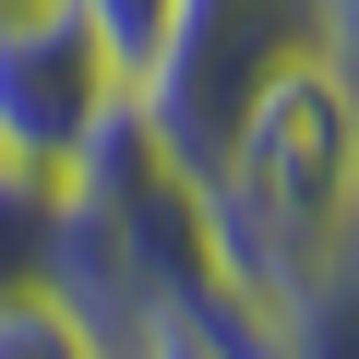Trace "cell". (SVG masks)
I'll return each instance as SVG.
<instances>
[{"label": "cell", "instance_id": "obj_4", "mask_svg": "<svg viewBox=\"0 0 359 359\" xmlns=\"http://www.w3.org/2000/svg\"><path fill=\"white\" fill-rule=\"evenodd\" d=\"M264 335H276V359H359V228L264 311Z\"/></svg>", "mask_w": 359, "mask_h": 359}, {"label": "cell", "instance_id": "obj_1", "mask_svg": "<svg viewBox=\"0 0 359 359\" xmlns=\"http://www.w3.org/2000/svg\"><path fill=\"white\" fill-rule=\"evenodd\" d=\"M204 228H216V264L252 311H276L359 228V84L335 48L287 60L252 96V120L228 132V156L204 180Z\"/></svg>", "mask_w": 359, "mask_h": 359}, {"label": "cell", "instance_id": "obj_2", "mask_svg": "<svg viewBox=\"0 0 359 359\" xmlns=\"http://www.w3.org/2000/svg\"><path fill=\"white\" fill-rule=\"evenodd\" d=\"M311 48H335V0H180L168 36H156V60L132 72V120L204 192L216 156H228V132L252 120V96L287 60H311Z\"/></svg>", "mask_w": 359, "mask_h": 359}, {"label": "cell", "instance_id": "obj_6", "mask_svg": "<svg viewBox=\"0 0 359 359\" xmlns=\"http://www.w3.org/2000/svg\"><path fill=\"white\" fill-rule=\"evenodd\" d=\"M0 13H36V0H0Z\"/></svg>", "mask_w": 359, "mask_h": 359}, {"label": "cell", "instance_id": "obj_5", "mask_svg": "<svg viewBox=\"0 0 359 359\" xmlns=\"http://www.w3.org/2000/svg\"><path fill=\"white\" fill-rule=\"evenodd\" d=\"M72 13H84V25L108 36V60H120V72H144V60H156V36H168V13H180V0H72Z\"/></svg>", "mask_w": 359, "mask_h": 359}, {"label": "cell", "instance_id": "obj_3", "mask_svg": "<svg viewBox=\"0 0 359 359\" xmlns=\"http://www.w3.org/2000/svg\"><path fill=\"white\" fill-rule=\"evenodd\" d=\"M120 108H132V72L108 60V36L72 13V0L0 13V168L72 180Z\"/></svg>", "mask_w": 359, "mask_h": 359}]
</instances>
